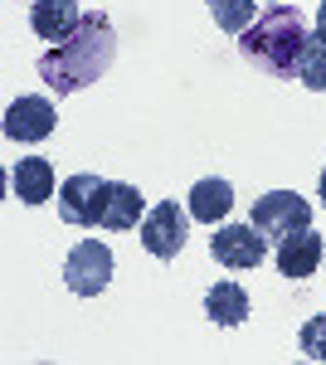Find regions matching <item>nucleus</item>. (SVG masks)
Here are the masks:
<instances>
[{
  "label": "nucleus",
  "mask_w": 326,
  "mask_h": 365,
  "mask_svg": "<svg viewBox=\"0 0 326 365\" xmlns=\"http://www.w3.org/2000/svg\"><path fill=\"white\" fill-rule=\"evenodd\" d=\"M146 215V200L136 185L127 180H112V195H108V215H103V229H136Z\"/></svg>",
  "instance_id": "nucleus-14"
},
{
  "label": "nucleus",
  "mask_w": 326,
  "mask_h": 365,
  "mask_svg": "<svg viewBox=\"0 0 326 365\" xmlns=\"http://www.w3.org/2000/svg\"><path fill=\"white\" fill-rule=\"evenodd\" d=\"M108 195H112V180H103V175H68L58 185V220L73 229H103Z\"/></svg>",
  "instance_id": "nucleus-3"
},
{
  "label": "nucleus",
  "mask_w": 326,
  "mask_h": 365,
  "mask_svg": "<svg viewBox=\"0 0 326 365\" xmlns=\"http://www.w3.org/2000/svg\"><path fill=\"white\" fill-rule=\"evenodd\" d=\"M10 190L20 205H44V200H54V166L44 161V156H20L15 170H10Z\"/></svg>",
  "instance_id": "nucleus-11"
},
{
  "label": "nucleus",
  "mask_w": 326,
  "mask_h": 365,
  "mask_svg": "<svg viewBox=\"0 0 326 365\" xmlns=\"http://www.w3.org/2000/svg\"><path fill=\"white\" fill-rule=\"evenodd\" d=\"M258 0H210V15H215V25L219 29H229V34H244L258 15Z\"/></svg>",
  "instance_id": "nucleus-16"
},
{
  "label": "nucleus",
  "mask_w": 326,
  "mask_h": 365,
  "mask_svg": "<svg viewBox=\"0 0 326 365\" xmlns=\"http://www.w3.org/2000/svg\"><path fill=\"white\" fill-rule=\"evenodd\" d=\"M83 25V10L78 0H29V29L39 39H68L73 29Z\"/></svg>",
  "instance_id": "nucleus-10"
},
{
  "label": "nucleus",
  "mask_w": 326,
  "mask_h": 365,
  "mask_svg": "<svg viewBox=\"0 0 326 365\" xmlns=\"http://www.w3.org/2000/svg\"><path fill=\"white\" fill-rule=\"evenodd\" d=\"M112 58H117V29H112V20L103 10H93V15H83V25L68 39H58L54 49H44L34 68H39V78H44L49 93L73 98V93L93 88L108 73Z\"/></svg>",
  "instance_id": "nucleus-1"
},
{
  "label": "nucleus",
  "mask_w": 326,
  "mask_h": 365,
  "mask_svg": "<svg viewBox=\"0 0 326 365\" xmlns=\"http://www.w3.org/2000/svg\"><path fill=\"white\" fill-rule=\"evenodd\" d=\"M322 258H326V239L312 225L297 229V234H287V239H277V273H282V278H297V282L312 278V273L322 268Z\"/></svg>",
  "instance_id": "nucleus-9"
},
{
  "label": "nucleus",
  "mask_w": 326,
  "mask_h": 365,
  "mask_svg": "<svg viewBox=\"0 0 326 365\" xmlns=\"http://www.w3.org/2000/svg\"><path fill=\"white\" fill-rule=\"evenodd\" d=\"M307 20H302L297 5H268L253 25L239 34V54L263 68L268 78H297L302 49H307Z\"/></svg>",
  "instance_id": "nucleus-2"
},
{
  "label": "nucleus",
  "mask_w": 326,
  "mask_h": 365,
  "mask_svg": "<svg viewBox=\"0 0 326 365\" xmlns=\"http://www.w3.org/2000/svg\"><path fill=\"white\" fill-rule=\"evenodd\" d=\"M112 249L108 244H98V239H83L68 249L63 258V282H68V292H78V297H98L103 287L112 282Z\"/></svg>",
  "instance_id": "nucleus-5"
},
{
  "label": "nucleus",
  "mask_w": 326,
  "mask_h": 365,
  "mask_svg": "<svg viewBox=\"0 0 326 365\" xmlns=\"http://www.w3.org/2000/svg\"><path fill=\"white\" fill-rule=\"evenodd\" d=\"M205 317L215 322V327H244L248 322V292L239 282H215L210 292H205Z\"/></svg>",
  "instance_id": "nucleus-13"
},
{
  "label": "nucleus",
  "mask_w": 326,
  "mask_h": 365,
  "mask_svg": "<svg viewBox=\"0 0 326 365\" xmlns=\"http://www.w3.org/2000/svg\"><path fill=\"white\" fill-rule=\"evenodd\" d=\"M141 249L151 258H175L185 249V210L175 200H156L141 215Z\"/></svg>",
  "instance_id": "nucleus-7"
},
{
  "label": "nucleus",
  "mask_w": 326,
  "mask_h": 365,
  "mask_svg": "<svg viewBox=\"0 0 326 365\" xmlns=\"http://www.w3.org/2000/svg\"><path fill=\"white\" fill-rule=\"evenodd\" d=\"M248 225L258 229V234H268V239H287V234L312 225V205L302 195H292V190H268V195L253 200Z\"/></svg>",
  "instance_id": "nucleus-4"
},
{
  "label": "nucleus",
  "mask_w": 326,
  "mask_h": 365,
  "mask_svg": "<svg viewBox=\"0 0 326 365\" xmlns=\"http://www.w3.org/2000/svg\"><path fill=\"white\" fill-rule=\"evenodd\" d=\"M210 253H215L219 268H234V273H248L263 263L268 253V234H258L253 225H219L210 234Z\"/></svg>",
  "instance_id": "nucleus-6"
},
{
  "label": "nucleus",
  "mask_w": 326,
  "mask_h": 365,
  "mask_svg": "<svg viewBox=\"0 0 326 365\" xmlns=\"http://www.w3.org/2000/svg\"><path fill=\"white\" fill-rule=\"evenodd\" d=\"M322 205H326V170H322Z\"/></svg>",
  "instance_id": "nucleus-19"
},
{
  "label": "nucleus",
  "mask_w": 326,
  "mask_h": 365,
  "mask_svg": "<svg viewBox=\"0 0 326 365\" xmlns=\"http://www.w3.org/2000/svg\"><path fill=\"white\" fill-rule=\"evenodd\" d=\"M58 127V113L49 98H15L5 108V137L20 141V146H34V141H49Z\"/></svg>",
  "instance_id": "nucleus-8"
},
{
  "label": "nucleus",
  "mask_w": 326,
  "mask_h": 365,
  "mask_svg": "<svg viewBox=\"0 0 326 365\" xmlns=\"http://www.w3.org/2000/svg\"><path fill=\"white\" fill-rule=\"evenodd\" d=\"M317 34H322V39H326V0H322V5H317Z\"/></svg>",
  "instance_id": "nucleus-18"
},
{
  "label": "nucleus",
  "mask_w": 326,
  "mask_h": 365,
  "mask_svg": "<svg viewBox=\"0 0 326 365\" xmlns=\"http://www.w3.org/2000/svg\"><path fill=\"white\" fill-rule=\"evenodd\" d=\"M229 210H234V185H229V180L205 175V180L190 185V220H200V225L215 229L219 220H229Z\"/></svg>",
  "instance_id": "nucleus-12"
},
{
  "label": "nucleus",
  "mask_w": 326,
  "mask_h": 365,
  "mask_svg": "<svg viewBox=\"0 0 326 365\" xmlns=\"http://www.w3.org/2000/svg\"><path fill=\"white\" fill-rule=\"evenodd\" d=\"M297 83L307 88V93H326V39H322V34H312L307 49H302Z\"/></svg>",
  "instance_id": "nucleus-15"
},
{
  "label": "nucleus",
  "mask_w": 326,
  "mask_h": 365,
  "mask_svg": "<svg viewBox=\"0 0 326 365\" xmlns=\"http://www.w3.org/2000/svg\"><path fill=\"white\" fill-rule=\"evenodd\" d=\"M297 346H302V356H307V361H326V312H322V317H312V322L302 327Z\"/></svg>",
  "instance_id": "nucleus-17"
},
{
  "label": "nucleus",
  "mask_w": 326,
  "mask_h": 365,
  "mask_svg": "<svg viewBox=\"0 0 326 365\" xmlns=\"http://www.w3.org/2000/svg\"><path fill=\"white\" fill-rule=\"evenodd\" d=\"M268 5H287V0H268Z\"/></svg>",
  "instance_id": "nucleus-20"
}]
</instances>
